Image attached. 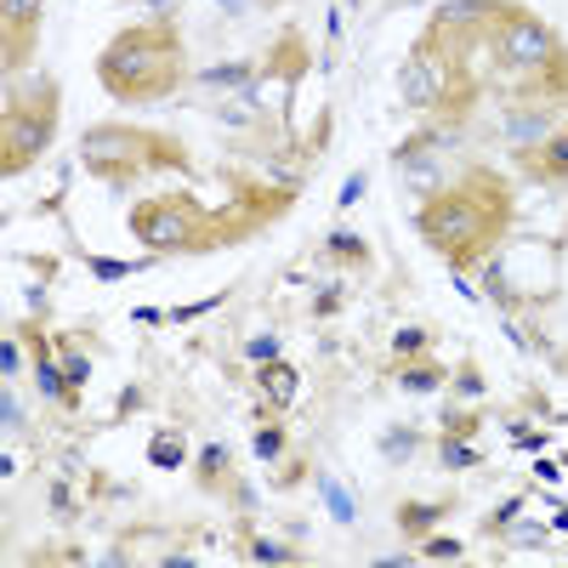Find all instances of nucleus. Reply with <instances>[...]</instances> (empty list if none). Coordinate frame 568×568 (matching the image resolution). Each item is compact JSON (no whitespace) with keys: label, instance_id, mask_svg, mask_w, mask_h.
<instances>
[{"label":"nucleus","instance_id":"13","mask_svg":"<svg viewBox=\"0 0 568 568\" xmlns=\"http://www.w3.org/2000/svg\"><path fill=\"white\" fill-rule=\"evenodd\" d=\"M200 489H233V455L222 444L200 449Z\"/></svg>","mask_w":568,"mask_h":568},{"label":"nucleus","instance_id":"20","mask_svg":"<svg viewBox=\"0 0 568 568\" xmlns=\"http://www.w3.org/2000/svg\"><path fill=\"white\" fill-rule=\"evenodd\" d=\"M329 256H342V262H369V251H364V240H353V233H329V245H324Z\"/></svg>","mask_w":568,"mask_h":568},{"label":"nucleus","instance_id":"23","mask_svg":"<svg viewBox=\"0 0 568 568\" xmlns=\"http://www.w3.org/2000/svg\"><path fill=\"white\" fill-rule=\"evenodd\" d=\"M449 382H455V393H460V398H484V375H478V369H455Z\"/></svg>","mask_w":568,"mask_h":568},{"label":"nucleus","instance_id":"30","mask_svg":"<svg viewBox=\"0 0 568 568\" xmlns=\"http://www.w3.org/2000/svg\"><path fill=\"white\" fill-rule=\"evenodd\" d=\"M52 511H74V489L58 484V489H52Z\"/></svg>","mask_w":568,"mask_h":568},{"label":"nucleus","instance_id":"29","mask_svg":"<svg viewBox=\"0 0 568 568\" xmlns=\"http://www.w3.org/2000/svg\"><path fill=\"white\" fill-rule=\"evenodd\" d=\"M251 358H262V364L278 358V342H273V336H256V342H251Z\"/></svg>","mask_w":568,"mask_h":568},{"label":"nucleus","instance_id":"33","mask_svg":"<svg viewBox=\"0 0 568 568\" xmlns=\"http://www.w3.org/2000/svg\"><path fill=\"white\" fill-rule=\"evenodd\" d=\"M551 524H557V529H568V511H557V517H551Z\"/></svg>","mask_w":568,"mask_h":568},{"label":"nucleus","instance_id":"34","mask_svg":"<svg viewBox=\"0 0 568 568\" xmlns=\"http://www.w3.org/2000/svg\"><path fill=\"white\" fill-rule=\"evenodd\" d=\"M562 369H568V358H562Z\"/></svg>","mask_w":568,"mask_h":568},{"label":"nucleus","instance_id":"15","mask_svg":"<svg viewBox=\"0 0 568 568\" xmlns=\"http://www.w3.org/2000/svg\"><path fill=\"white\" fill-rule=\"evenodd\" d=\"M444 511H449V500H433V506H404V511H398V524H404V535H409V540H426V529H433Z\"/></svg>","mask_w":568,"mask_h":568},{"label":"nucleus","instance_id":"4","mask_svg":"<svg viewBox=\"0 0 568 568\" xmlns=\"http://www.w3.org/2000/svg\"><path fill=\"white\" fill-rule=\"evenodd\" d=\"M182 74H187V63H182V40H176L171 18L131 23L98 52V80L120 103H160L182 85Z\"/></svg>","mask_w":568,"mask_h":568},{"label":"nucleus","instance_id":"18","mask_svg":"<svg viewBox=\"0 0 568 568\" xmlns=\"http://www.w3.org/2000/svg\"><path fill=\"white\" fill-rule=\"evenodd\" d=\"M149 460L160 466V471H171V466H182V433L171 426V433H160L154 444H149Z\"/></svg>","mask_w":568,"mask_h":568},{"label":"nucleus","instance_id":"21","mask_svg":"<svg viewBox=\"0 0 568 568\" xmlns=\"http://www.w3.org/2000/svg\"><path fill=\"white\" fill-rule=\"evenodd\" d=\"M245 557H256V562H302V551L278 546V540H251V546H245Z\"/></svg>","mask_w":568,"mask_h":568},{"label":"nucleus","instance_id":"1","mask_svg":"<svg viewBox=\"0 0 568 568\" xmlns=\"http://www.w3.org/2000/svg\"><path fill=\"white\" fill-rule=\"evenodd\" d=\"M415 227L455 273H471L478 262L495 256L500 233L511 227V187L495 171L478 165V171H466L449 187H433V200L420 205Z\"/></svg>","mask_w":568,"mask_h":568},{"label":"nucleus","instance_id":"7","mask_svg":"<svg viewBox=\"0 0 568 568\" xmlns=\"http://www.w3.org/2000/svg\"><path fill=\"white\" fill-rule=\"evenodd\" d=\"M80 165L120 187L154 165H182V149H171V142H160L154 131H136V125H91L80 136Z\"/></svg>","mask_w":568,"mask_h":568},{"label":"nucleus","instance_id":"22","mask_svg":"<svg viewBox=\"0 0 568 568\" xmlns=\"http://www.w3.org/2000/svg\"><path fill=\"white\" fill-rule=\"evenodd\" d=\"M284 455V426H262L256 433V460H278Z\"/></svg>","mask_w":568,"mask_h":568},{"label":"nucleus","instance_id":"11","mask_svg":"<svg viewBox=\"0 0 568 568\" xmlns=\"http://www.w3.org/2000/svg\"><path fill=\"white\" fill-rule=\"evenodd\" d=\"M256 387L267 393V404H273V409H291V404H296V387H302V375H296V364L267 358V364L256 369Z\"/></svg>","mask_w":568,"mask_h":568},{"label":"nucleus","instance_id":"16","mask_svg":"<svg viewBox=\"0 0 568 568\" xmlns=\"http://www.w3.org/2000/svg\"><path fill=\"white\" fill-rule=\"evenodd\" d=\"M426 347H433V329H420V324H409V329H398L393 336V364H409V358H426Z\"/></svg>","mask_w":568,"mask_h":568},{"label":"nucleus","instance_id":"27","mask_svg":"<svg viewBox=\"0 0 568 568\" xmlns=\"http://www.w3.org/2000/svg\"><path fill=\"white\" fill-rule=\"evenodd\" d=\"M420 551H426V557H460V540H449V535H438V540H433V535H426V540H420Z\"/></svg>","mask_w":568,"mask_h":568},{"label":"nucleus","instance_id":"3","mask_svg":"<svg viewBox=\"0 0 568 568\" xmlns=\"http://www.w3.org/2000/svg\"><path fill=\"white\" fill-rule=\"evenodd\" d=\"M489 52H495V69L511 80V98L568 103V45L535 12L500 0V12L489 23Z\"/></svg>","mask_w":568,"mask_h":568},{"label":"nucleus","instance_id":"14","mask_svg":"<svg viewBox=\"0 0 568 568\" xmlns=\"http://www.w3.org/2000/svg\"><path fill=\"white\" fill-rule=\"evenodd\" d=\"M438 460H444L449 471H466V466H478L484 455H478V444H471V433H444V438H438Z\"/></svg>","mask_w":568,"mask_h":568},{"label":"nucleus","instance_id":"9","mask_svg":"<svg viewBox=\"0 0 568 568\" xmlns=\"http://www.w3.org/2000/svg\"><path fill=\"white\" fill-rule=\"evenodd\" d=\"M34 40H40V0H0V69H7V80L29 69Z\"/></svg>","mask_w":568,"mask_h":568},{"label":"nucleus","instance_id":"17","mask_svg":"<svg viewBox=\"0 0 568 568\" xmlns=\"http://www.w3.org/2000/svg\"><path fill=\"white\" fill-rule=\"evenodd\" d=\"M58 364H63V375H69V387H85L91 347H85V342H58Z\"/></svg>","mask_w":568,"mask_h":568},{"label":"nucleus","instance_id":"26","mask_svg":"<svg viewBox=\"0 0 568 568\" xmlns=\"http://www.w3.org/2000/svg\"><path fill=\"white\" fill-rule=\"evenodd\" d=\"M18 369H23V364H18V329H12V336L0 342V375H7V382H12Z\"/></svg>","mask_w":568,"mask_h":568},{"label":"nucleus","instance_id":"8","mask_svg":"<svg viewBox=\"0 0 568 568\" xmlns=\"http://www.w3.org/2000/svg\"><path fill=\"white\" fill-rule=\"evenodd\" d=\"M568 120V103H546V98H511L506 114H500V136H506V149L511 154H529L540 149V142Z\"/></svg>","mask_w":568,"mask_h":568},{"label":"nucleus","instance_id":"31","mask_svg":"<svg viewBox=\"0 0 568 568\" xmlns=\"http://www.w3.org/2000/svg\"><path fill=\"white\" fill-rule=\"evenodd\" d=\"M0 409H7V433H18V426H23V415H18V398L7 393V404H0Z\"/></svg>","mask_w":568,"mask_h":568},{"label":"nucleus","instance_id":"25","mask_svg":"<svg viewBox=\"0 0 568 568\" xmlns=\"http://www.w3.org/2000/svg\"><path fill=\"white\" fill-rule=\"evenodd\" d=\"M91 273H98V278H131V273H136V262H109V256H91Z\"/></svg>","mask_w":568,"mask_h":568},{"label":"nucleus","instance_id":"24","mask_svg":"<svg viewBox=\"0 0 568 568\" xmlns=\"http://www.w3.org/2000/svg\"><path fill=\"white\" fill-rule=\"evenodd\" d=\"M415 444H420L415 433H387V438H382V449H387V460H409V449H415Z\"/></svg>","mask_w":568,"mask_h":568},{"label":"nucleus","instance_id":"5","mask_svg":"<svg viewBox=\"0 0 568 568\" xmlns=\"http://www.w3.org/2000/svg\"><path fill=\"white\" fill-rule=\"evenodd\" d=\"M398 91L409 109H433V114H449L460 120L466 103H471V80H466V45H449L444 34L426 29L420 45L409 52L404 74H398Z\"/></svg>","mask_w":568,"mask_h":568},{"label":"nucleus","instance_id":"2","mask_svg":"<svg viewBox=\"0 0 568 568\" xmlns=\"http://www.w3.org/2000/svg\"><path fill=\"white\" fill-rule=\"evenodd\" d=\"M278 205H256V211H205L194 194H160V200H142L131 211V240L160 256H194V251H216L240 233H256V222H267Z\"/></svg>","mask_w":568,"mask_h":568},{"label":"nucleus","instance_id":"12","mask_svg":"<svg viewBox=\"0 0 568 568\" xmlns=\"http://www.w3.org/2000/svg\"><path fill=\"white\" fill-rule=\"evenodd\" d=\"M398 387L404 393H438V387H449V369L433 358H409V364H398Z\"/></svg>","mask_w":568,"mask_h":568},{"label":"nucleus","instance_id":"6","mask_svg":"<svg viewBox=\"0 0 568 568\" xmlns=\"http://www.w3.org/2000/svg\"><path fill=\"white\" fill-rule=\"evenodd\" d=\"M52 136H58V85L52 80H40L29 91L12 85L7 103H0V171L7 176L29 171Z\"/></svg>","mask_w":568,"mask_h":568},{"label":"nucleus","instance_id":"28","mask_svg":"<svg viewBox=\"0 0 568 568\" xmlns=\"http://www.w3.org/2000/svg\"><path fill=\"white\" fill-rule=\"evenodd\" d=\"M517 511H524V500H517V495H511V500H506V506H500V511L489 517V524H495V529H506V524H511V517H517Z\"/></svg>","mask_w":568,"mask_h":568},{"label":"nucleus","instance_id":"32","mask_svg":"<svg viewBox=\"0 0 568 568\" xmlns=\"http://www.w3.org/2000/svg\"><path fill=\"white\" fill-rule=\"evenodd\" d=\"M511 540H517V546H540V540H546V529H535V524H529V529H517Z\"/></svg>","mask_w":568,"mask_h":568},{"label":"nucleus","instance_id":"19","mask_svg":"<svg viewBox=\"0 0 568 568\" xmlns=\"http://www.w3.org/2000/svg\"><path fill=\"white\" fill-rule=\"evenodd\" d=\"M318 489H324V506H329V517H336V524H353V495H347L342 484H329V478H318Z\"/></svg>","mask_w":568,"mask_h":568},{"label":"nucleus","instance_id":"10","mask_svg":"<svg viewBox=\"0 0 568 568\" xmlns=\"http://www.w3.org/2000/svg\"><path fill=\"white\" fill-rule=\"evenodd\" d=\"M517 165H524L535 182H568V120L540 142V149H529V154H517Z\"/></svg>","mask_w":568,"mask_h":568}]
</instances>
